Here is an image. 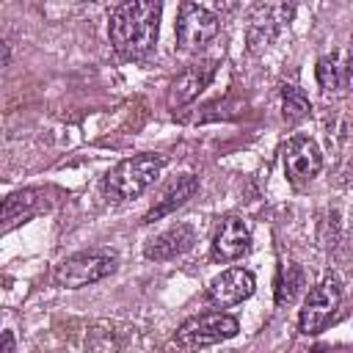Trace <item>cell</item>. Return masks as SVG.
Listing matches in <instances>:
<instances>
[{"mask_svg": "<svg viewBox=\"0 0 353 353\" xmlns=\"http://www.w3.org/2000/svg\"><path fill=\"white\" fill-rule=\"evenodd\" d=\"M163 6L152 0L119 3L108 17V36L119 55L138 61L146 58L157 44Z\"/></svg>", "mask_w": 353, "mask_h": 353, "instance_id": "1", "label": "cell"}, {"mask_svg": "<svg viewBox=\"0 0 353 353\" xmlns=\"http://www.w3.org/2000/svg\"><path fill=\"white\" fill-rule=\"evenodd\" d=\"M163 168H165V157L163 154H135V157H127V160L116 163L105 174L102 190L113 201L135 199L160 176Z\"/></svg>", "mask_w": 353, "mask_h": 353, "instance_id": "2", "label": "cell"}, {"mask_svg": "<svg viewBox=\"0 0 353 353\" xmlns=\"http://www.w3.org/2000/svg\"><path fill=\"white\" fill-rule=\"evenodd\" d=\"M119 268V254L110 248H88V251H77L72 256H66L63 262L55 265L52 279L58 287L66 290H80L88 287L94 281L108 279L113 270Z\"/></svg>", "mask_w": 353, "mask_h": 353, "instance_id": "3", "label": "cell"}, {"mask_svg": "<svg viewBox=\"0 0 353 353\" xmlns=\"http://www.w3.org/2000/svg\"><path fill=\"white\" fill-rule=\"evenodd\" d=\"M240 323L237 317L226 314V312H204L196 317H188L179 328H176V345L185 350H201L218 342H226L232 336H237Z\"/></svg>", "mask_w": 353, "mask_h": 353, "instance_id": "4", "label": "cell"}, {"mask_svg": "<svg viewBox=\"0 0 353 353\" xmlns=\"http://www.w3.org/2000/svg\"><path fill=\"white\" fill-rule=\"evenodd\" d=\"M174 28H176V44H179V50L193 52V50H201L204 44H210L218 36L221 19H218V14L212 8L185 0L179 6V14H176V25Z\"/></svg>", "mask_w": 353, "mask_h": 353, "instance_id": "5", "label": "cell"}, {"mask_svg": "<svg viewBox=\"0 0 353 353\" xmlns=\"http://www.w3.org/2000/svg\"><path fill=\"white\" fill-rule=\"evenodd\" d=\"M339 303H342V290H339V281L334 276L323 279L317 287L309 290L303 306H301V314H298V331L301 334H320L331 320L334 314L339 312Z\"/></svg>", "mask_w": 353, "mask_h": 353, "instance_id": "6", "label": "cell"}, {"mask_svg": "<svg viewBox=\"0 0 353 353\" xmlns=\"http://www.w3.org/2000/svg\"><path fill=\"white\" fill-rule=\"evenodd\" d=\"M323 168V154H320V146L306 138V135H292L284 146V174L287 179L301 188L306 182H312Z\"/></svg>", "mask_w": 353, "mask_h": 353, "instance_id": "7", "label": "cell"}, {"mask_svg": "<svg viewBox=\"0 0 353 353\" xmlns=\"http://www.w3.org/2000/svg\"><path fill=\"white\" fill-rule=\"evenodd\" d=\"M215 69H218L215 58H204V61H196L188 69H182L168 85V105L171 108H182V105L193 102L210 85V80L215 77Z\"/></svg>", "mask_w": 353, "mask_h": 353, "instance_id": "8", "label": "cell"}, {"mask_svg": "<svg viewBox=\"0 0 353 353\" xmlns=\"http://www.w3.org/2000/svg\"><path fill=\"white\" fill-rule=\"evenodd\" d=\"M254 273L245 270V268H229L223 273H218L212 281H210V301L215 306H234V303H243L245 298L254 295Z\"/></svg>", "mask_w": 353, "mask_h": 353, "instance_id": "9", "label": "cell"}, {"mask_svg": "<svg viewBox=\"0 0 353 353\" xmlns=\"http://www.w3.org/2000/svg\"><path fill=\"white\" fill-rule=\"evenodd\" d=\"M248 248H251V232H248L245 221L237 215L223 218L212 234V256L232 262V259H240Z\"/></svg>", "mask_w": 353, "mask_h": 353, "instance_id": "10", "label": "cell"}, {"mask_svg": "<svg viewBox=\"0 0 353 353\" xmlns=\"http://www.w3.org/2000/svg\"><path fill=\"white\" fill-rule=\"evenodd\" d=\"M196 243V229L190 223H174L165 232H160L157 237H152L143 245V256L154 259V262H165V259H176L185 251H190Z\"/></svg>", "mask_w": 353, "mask_h": 353, "instance_id": "11", "label": "cell"}, {"mask_svg": "<svg viewBox=\"0 0 353 353\" xmlns=\"http://www.w3.org/2000/svg\"><path fill=\"white\" fill-rule=\"evenodd\" d=\"M196 190H199V179H196L193 174H182V176H176V179L160 193V199L152 204V210L143 215V223H154V221L171 215V212L179 210L188 199H193Z\"/></svg>", "mask_w": 353, "mask_h": 353, "instance_id": "12", "label": "cell"}, {"mask_svg": "<svg viewBox=\"0 0 353 353\" xmlns=\"http://www.w3.org/2000/svg\"><path fill=\"white\" fill-rule=\"evenodd\" d=\"M317 83L325 94H339L350 85V52L336 50L331 55L317 58Z\"/></svg>", "mask_w": 353, "mask_h": 353, "instance_id": "13", "label": "cell"}, {"mask_svg": "<svg viewBox=\"0 0 353 353\" xmlns=\"http://www.w3.org/2000/svg\"><path fill=\"white\" fill-rule=\"evenodd\" d=\"M44 207H47L44 190H39V188L14 190L0 201V223H14V221H22V218H30V215L41 212Z\"/></svg>", "mask_w": 353, "mask_h": 353, "instance_id": "14", "label": "cell"}, {"mask_svg": "<svg viewBox=\"0 0 353 353\" xmlns=\"http://www.w3.org/2000/svg\"><path fill=\"white\" fill-rule=\"evenodd\" d=\"M306 284V273L301 265L295 262H287L281 270H279V279H276V306H284V303H292L301 292V287Z\"/></svg>", "mask_w": 353, "mask_h": 353, "instance_id": "15", "label": "cell"}, {"mask_svg": "<svg viewBox=\"0 0 353 353\" xmlns=\"http://www.w3.org/2000/svg\"><path fill=\"white\" fill-rule=\"evenodd\" d=\"M281 113H284V121L298 124V121H303L312 113V102H309V97L301 88L284 85L281 88Z\"/></svg>", "mask_w": 353, "mask_h": 353, "instance_id": "16", "label": "cell"}, {"mask_svg": "<svg viewBox=\"0 0 353 353\" xmlns=\"http://www.w3.org/2000/svg\"><path fill=\"white\" fill-rule=\"evenodd\" d=\"M11 350H14V336L8 331H3L0 334V353H11Z\"/></svg>", "mask_w": 353, "mask_h": 353, "instance_id": "17", "label": "cell"}, {"mask_svg": "<svg viewBox=\"0 0 353 353\" xmlns=\"http://www.w3.org/2000/svg\"><path fill=\"white\" fill-rule=\"evenodd\" d=\"M8 58H11V47L6 41H0V72L8 66Z\"/></svg>", "mask_w": 353, "mask_h": 353, "instance_id": "18", "label": "cell"}, {"mask_svg": "<svg viewBox=\"0 0 353 353\" xmlns=\"http://www.w3.org/2000/svg\"><path fill=\"white\" fill-rule=\"evenodd\" d=\"M309 353H328V347H323V345H314Z\"/></svg>", "mask_w": 353, "mask_h": 353, "instance_id": "19", "label": "cell"}]
</instances>
